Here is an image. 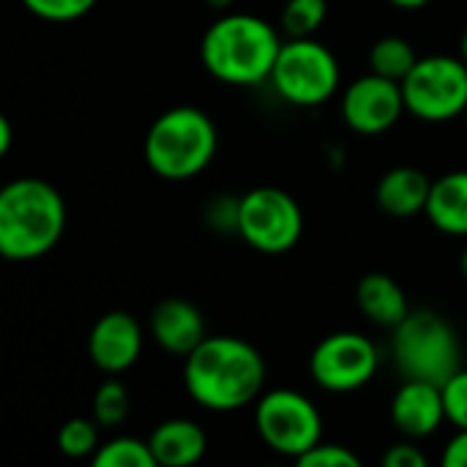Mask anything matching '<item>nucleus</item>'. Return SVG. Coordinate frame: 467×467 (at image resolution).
<instances>
[{
  "mask_svg": "<svg viewBox=\"0 0 467 467\" xmlns=\"http://www.w3.org/2000/svg\"><path fill=\"white\" fill-rule=\"evenodd\" d=\"M443 465L467 467V430H460V432L449 441V446H446V451H443Z\"/></svg>",
  "mask_w": 467,
  "mask_h": 467,
  "instance_id": "obj_29",
  "label": "nucleus"
},
{
  "mask_svg": "<svg viewBox=\"0 0 467 467\" xmlns=\"http://www.w3.org/2000/svg\"><path fill=\"white\" fill-rule=\"evenodd\" d=\"M465 120H467V109H465Z\"/></svg>",
  "mask_w": 467,
  "mask_h": 467,
  "instance_id": "obj_35",
  "label": "nucleus"
},
{
  "mask_svg": "<svg viewBox=\"0 0 467 467\" xmlns=\"http://www.w3.org/2000/svg\"><path fill=\"white\" fill-rule=\"evenodd\" d=\"M397 369L405 380L443 386L462 369V345L454 326L432 309H410L391 339Z\"/></svg>",
  "mask_w": 467,
  "mask_h": 467,
  "instance_id": "obj_5",
  "label": "nucleus"
},
{
  "mask_svg": "<svg viewBox=\"0 0 467 467\" xmlns=\"http://www.w3.org/2000/svg\"><path fill=\"white\" fill-rule=\"evenodd\" d=\"M419 55L413 49V44L402 36H383L372 44L369 49V71L389 77L394 82H402L410 68L416 66Z\"/></svg>",
  "mask_w": 467,
  "mask_h": 467,
  "instance_id": "obj_19",
  "label": "nucleus"
},
{
  "mask_svg": "<svg viewBox=\"0 0 467 467\" xmlns=\"http://www.w3.org/2000/svg\"><path fill=\"white\" fill-rule=\"evenodd\" d=\"M402 112H408L402 82H394L375 71L358 77L342 93V120L356 134H383L400 123Z\"/></svg>",
  "mask_w": 467,
  "mask_h": 467,
  "instance_id": "obj_11",
  "label": "nucleus"
},
{
  "mask_svg": "<svg viewBox=\"0 0 467 467\" xmlns=\"http://www.w3.org/2000/svg\"><path fill=\"white\" fill-rule=\"evenodd\" d=\"M460 57L467 63V30L462 33V41H460Z\"/></svg>",
  "mask_w": 467,
  "mask_h": 467,
  "instance_id": "obj_33",
  "label": "nucleus"
},
{
  "mask_svg": "<svg viewBox=\"0 0 467 467\" xmlns=\"http://www.w3.org/2000/svg\"><path fill=\"white\" fill-rule=\"evenodd\" d=\"M391 5H397V8H408V11H416V8H424L427 3H432V0H389Z\"/></svg>",
  "mask_w": 467,
  "mask_h": 467,
  "instance_id": "obj_31",
  "label": "nucleus"
},
{
  "mask_svg": "<svg viewBox=\"0 0 467 467\" xmlns=\"http://www.w3.org/2000/svg\"><path fill=\"white\" fill-rule=\"evenodd\" d=\"M140 353H142V328L129 312L112 309L93 323L88 334V356L93 367H99L101 372L120 375L137 364Z\"/></svg>",
  "mask_w": 467,
  "mask_h": 467,
  "instance_id": "obj_12",
  "label": "nucleus"
},
{
  "mask_svg": "<svg viewBox=\"0 0 467 467\" xmlns=\"http://www.w3.org/2000/svg\"><path fill=\"white\" fill-rule=\"evenodd\" d=\"M298 465L301 467H358L361 465V460L350 451V449H345V446H339V443H317L315 449H309L301 460H298Z\"/></svg>",
  "mask_w": 467,
  "mask_h": 467,
  "instance_id": "obj_26",
  "label": "nucleus"
},
{
  "mask_svg": "<svg viewBox=\"0 0 467 467\" xmlns=\"http://www.w3.org/2000/svg\"><path fill=\"white\" fill-rule=\"evenodd\" d=\"M219 134L208 112L200 107H172L161 112L142 142L145 164L167 181H189L200 175L216 156Z\"/></svg>",
  "mask_w": 467,
  "mask_h": 467,
  "instance_id": "obj_4",
  "label": "nucleus"
},
{
  "mask_svg": "<svg viewBox=\"0 0 467 467\" xmlns=\"http://www.w3.org/2000/svg\"><path fill=\"white\" fill-rule=\"evenodd\" d=\"M328 16V0H287L282 8V30L287 38L315 36Z\"/></svg>",
  "mask_w": 467,
  "mask_h": 467,
  "instance_id": "obj_21",
  "label": "nucleus"
},
{
  "mask_svg": "<svg viewBox=\"0 0 467 467\" xmlns=\"http://www.w3.org/2000/svg\"><path fill=\"white\" fill-rule=\"evenodd\" d=\"M443 402H446V419L457 430H467V369L454 372L443 383Z\"/></svg>",
  "mask_w": 467,
  "mask_h": 467,
  "instance_id": "obj_25",
  "label": "nucleus"
},
{
  "mask_svg": "<svg viewBox=\"0 0 467 467\" xmlns=\"http://www.w3.org/2000/svg\"><path fill=\"white\" fill-rule=\"evenodd\" d=\"M11 142H14V126L5 115H0V156L8 153Z\"/></svg>",
  "mask_w": 467,
  "mask_h": 467,
  "instance_id": "obj_30",
  "label": "nucleus"
},
{
  "mask_svg": "<svg viewBox=\"0 0 467 467\" xmlns=\"http://www.w3.org/2000/svg\"><path fill=\"white\" fill-rule=\"evenodd\" d=\"M405 107L424 123H446L467 109V63L454 55L419 57L402 79Z\"/></svg>",
  "mask_w": 467,
  "mask_h": 467,
  "instance_id": "obj_7",
  "label": "nucleus"
},
{
  "mask_svg": "<svg viewBox=\"0 0 467 467\" xmlns=\"http://www.w3.org/2000/svg\"><path fill=\"white\" fill-rule=\"evenodd\" d=\"M90 462L96 467H156V457H153L148 441L112 438L96 449Z\"/></svg>",
  "mask_w": 467,
  "mask_h": 467,
  "instance_id": "obj_20",
  "label": "nucleus"
},
{
  "mask_svg": "<svg viewBox=\"0 0 467 467\" xmlns=\"http://www.w3.org/2000/svg\"><path fill=\"white\" fill-rule=\"evenodd\" d=\"M276 93L296 107H320L339 88V63L334 52L309 38H287L276 55L271 79Z\"/></svg>",
  "mask_w": 467,
  "mask_h": 467,
  "instance_id": "obj_6",
  "label": "nucleus"
},
{
  "mask_svg": "<svg viewBox=\"0 0 467 467\" xmlns=\"http://www.w3.org/2000/svg\"><path fill=\"white\" fill-rule=\"evenodd\" d=\"M235 0H205V5H211L213 11H227Z\"/></svg>",
  "mask_w": 467,
  "mask_h": 467,
  "instance_id": "obj_32",
  "label": "nucleus"
},
{
  "mask_svg": "<svg viewBox=\"0 0 467 467\" xmlns=\"http://www.w3.org/2000/svg\"><path fill=\"white\" fill-rule=\"evenodd\" d=\"M254 427L271 451L296 462L323 441L320 410L312 405V400L293 389L260 394L254 402Z\"/></svg>",
  "mask_w": 467,
  "mask_h": 467,
  "instance_id": "obj_8",
  "label": "nucleus"
},
{
  "mask_svg": "<svg viewBox=\"0 0 467 467\" xmlns=\"http://www.w3.org/2000/svg\"><path fill=\"white\" fill-rule=\"evenodd\" d=\"M183 386L200 408L233 413L260 400L265 358L241 337H205L183 358Z\"/></svg>",
  "mask_w": 467,
  "mask_h": 467,
  "instance_id": "obj_1",
  "label": "nucleus"
},
{
  "mask_svg": "<svg viewBox=\"0 0 467 467\" xmlns=\"http://www.w3.org/2000/svg\"><path fill=\"white\" fill-rule=\"evenodd\" d=\"M99 424L96 419H68L60 430H57V449L60 454L71 457V460H82V457H93L99 449Z\"/></svg>",
  "mask_w": 467,
  "mask_h": 467,
  "instance_id": "obj_23",
  "label": "nucleus"
},
{
  "mask_svg": "<svg viewBox=\"0 0 467 467\" xmlns=\"http://www.w3.org/2000/svg\"><path fill=\"white\" fill-rule=\"evenodd\" d=\"M460 271H462V276L467 279V246L465 252H462V257H460Z\"/></svg>",
  "mask_w": 467,
  "mask_h": 467,
  "instance_id": "obj_34",
  "label": "nucleus"
},
{
  "mask_svg": "<svg viewBox=\"0 0 467 467\" xmlns=\"http://www.w3.org/2000/svg\"><path fill=\"white\" fill-rule=\"evenodd\" d=\"M380 367L378 348L358 331L328 334L309 358L312 380L331 394H350L364 389Z\"/></svg>",
  "mask_w": 467,
  "mask_h": 467,
  "instance_id": "obj_10",
  "label": "nucleus"
},
{
  "mask_svg": "<svg viewBox=\"0 0 467 467\" xmlns=\"http://www.w3.org/2000/svg\"><path fill=\"white\" fill-rule=\"evenodd\" d=\"M131 413V394L120 380H104L93 394V419L99 427L115 430Z\"/></svg>",
  "mask_w": 467,
  "mask_h": 467,
  "instance_id": "obj_22",
  "label": "nucleus"
},
{
  "mask_svg": "<svg viewBox=\"0 0 467 467\" xmlns=\"http://www.w3.org/2000/svg\"><path fill=\"white\" fill-rule=\"evenodd\" d=\"M66 230V200L44 178H16L0 192V254L30 263L49 254Z\"/></svg>",
  "mask_w": 467,
  "mask_h": 467,
  "instance_id": "obj_3",
  "label": "nucleus"
},
{
  "mask_svg": "<svg viewBox=\"0 0 467 467\" xmlns=\"http://www.w3.org/2000/svg\"><path fill=\"white\" fill-rule=\"evenodd\" d=\"M279 49L282 36L271 22L254 14L227 11L202 33L200 60L213 79L249 88L271 79Z\"/></svg>",
  "mask_w": 467,
  "mask_h": 467,
  "instance_id": "obj_2",
  "label": "nucleus"
},
{
  "mask_svg": "<svg viewBox=\"0 0 467 467\" xmlns=\"http://www.w3.org/2000/svg\"><path fill=\"white\" fill-rule=\"evenodd\" d=\"M304 233L301 205L276 186H257L241 197L238 235L260 254L290 252Z\"/></svg>",
  "mask_w": 467,
  "mask_h": 467,
  "instance_id": "obj_9",
  "label": "nucleus"
},
{
  "mask_svg": "<svg viewBox=\"0 0 467 467\" xmlns=\"http://www.w3.org/2000/svg\"><path fill=\"white\" fill-rule=\"evenodd\" d=\"M430 192L432 181L427 178V172L416 167H394L378 181L375 197L383 213L394 219H408L427 211Z\"/></svg>",
  "mask_w": 467,
  "mask_h": 467,
  "instance_id": "obj_15",
  "label": "nucleus"
},
{
  "mask_svg": "<svg viewBox=\"0 0 467 467\" xmlns=\"http://www.w3.org/2000/svg\"><path fill=\"white\" fill-rule=\"evenodd\" d=\"M358 309L367 320L383 328H397L408 315V296L389 274H367L356 287Z\"/></svg>",
  "mask_w": 467,
  "mask_h": 467,
  "instance_id": "obj_18",
  "label": "nucleus"
},
{
  "mask_svg": "<svg viewBox=\"0 0 467 467\" xmlns=\"http://www.w3.org/2000/svg\"><path fill=\"white\" fill-rule=\"evenodd\" d=\"M22 5L47 22H74L79 16H85L96 0H22Z\"/></svg>",
  "mask_w": 467,
  "mask_h": 467,
  "instance_id": "obj_24",
  "label": "nucleus"
},
{
  "mask_svg": "<svg viewBox=\"0 0 467 467\" xmlns=\"http://www.w3.org/2000/svg\"><path fill=\"white\" fill-rule=\"evenodd\" d=\"M150 451L156 457V465L161 467H186L200 462L208 449V438L200 424L192 419H167L161 421L150 438Z\"/></svg>",
  "mask_w": 467,
  "mask_h": 467,
  "instance_id": "obj_16",
  "label": "nucleus"
},
{
  "mask_svg": "<svg viewBox=\"0 0 467 467\" xmlns=\"http://www.w3.org/2000/svg\"><path fill=\"white\" fill-rule=\"evenodd\" d=\"M424 213L435 230L467 238V170H454L432 181Z\"/></svg>",
  "mask_w": 467,
  "mask_h": 467,
  "instance_id": "obj_17",
  "label": "nucleus"
},
{
  "mask_svg": "<svg viewBox=\"0 0 467 467\" xmlns=\"http://www.w3.org/2000/svg\"><path fill=\"white\" fill-rule=\"evenodd\" d=\"M386 467H427V457L421 454L419 446L413 443H397L386 451L383 457Z\"/></svg>",
  "mask_w": 467,
  "mask_h": 467,
  "instance_id": "obj_28",
  "label": "nucleus"
},
{
  "mask_svg": "<svg viewBox=\"0 0 467 467\" xmlns=\"http://www.w3.org/2000/svg\"><path fill=\"white\" fill-rule=\"evenodd\" d=\"M446 419L443 386L427 380H405L391 400V424L408 441H421L438 432Z\"/></svg>",
  "mask_w": 467,
  "mask_h": 467,
  "instance_id": "obj_13",
  "label": "nucleus"
},
{
  "mask_svg": "<svg viewBox=\"0 0 467 467\" xmlns=\"http://www.w3.org/2000/svg\"><path fill=\"white\" fill-rule=\"evenodd\" d=\"M238 211H241V197H213L208 202V224L222 233H238Z\"/></svg>",
  "mask_w": 467,
  "mask_h": 467,
  "instance_id": "obj_27",
  "label": "nucleus"
},
{
  "mask_svg": "<svg viewBox=\"0 0 467 467\" xmlns=\"http://www.w3.org/2000/svg\"><path fill=\"white\" fill-rule=\"evenodd\" d=\"M156 345L172 356H189L208 334L202 312L183 298H161L148 317Z\"/></svg>",
  "mask_w": 467,
  "mask_h": 467,
  "instance_id": "obj_14",
  "label": "nucleus"
}]
</instances>
